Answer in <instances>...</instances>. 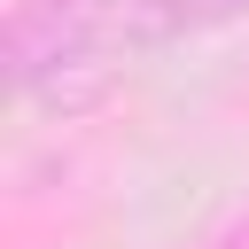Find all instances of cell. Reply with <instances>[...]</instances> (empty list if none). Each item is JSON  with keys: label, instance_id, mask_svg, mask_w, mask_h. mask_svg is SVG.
I'll return each mask as SVG.
<instances>
[{"label": "cell", "instance_id": "obj_1", "mask_svg": "<svg viewBox=\"0 0 249 249\" xmlns=\"http://www.w3.org/2000/svg\"><path fill=\"white\" fill-rule=\"evenodd\" d=\"M124 0H16L8 8V86L23 101L78 109L109 86Z\"/></svg>", "mask_w": 249, "mask_h": 249}, {"label": "cell", "instance_id": "obj_2", "mask_svg": "<svg viewBox=\"0 0 249 249\" xmlns=\"http://www.w3.org/2000/svg\"><path fill=\"white\" fill-rule=\"evenodd\" d=\"M249 0H124L117 16V54L140 62V54H171L187 39H210L226 23H241Z\"/></svg>", "mask_w": 249, "mask_h": 249}, {"label": "cell", "instance_id": "obj_3", "mask_svg": "<svg viewBox=\"0 0 249 249\" xmlns=\"http://www.w3.org/2000/svg\"><path fill=\"white\" fill-rule=\"evenodd\" d=\"M210 249H249V218H241V226H233V233H218V241H210Z\"/></svg>", "mask_w": 249, "mask_h": 249}]
</instances>
